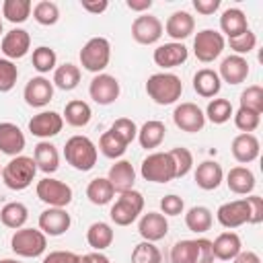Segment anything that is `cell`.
I'll return each instance as SVG.
<instances>
[{"mask_svg":"<svg viewBox=\"0 0 263 263\" xmlns=\"http://www.w3.org/2000/svg\"><path fill=\"white\" fill-rule=\"evenodd\" d=\"M53 86H58L60 90H74L80 84V68L66 62L62 66H55L53 70Z\"/></svg>","mask_w":263,"mask_h":263,"instance_id":"38","label":"cell"},{"mask_svg":"<svg viewBox=\"0 0 263 263\" xmlns=\"http://www.w3.org/2000/svg\"><path fill=\"white\" fill-rule=\"evenodd\" d=\"M0 175H2V168H0Z\"/></svg>","mask_w":263,"mask_h":263,"instance_id":"61","label":"cell"},{"mask_svg":"<svg viewBox=\"0 0 263 263\" xmlns=\"http://www.w3.org/2000/svg\"><path fill=\"white\" fill-rule=\"evenodd\" d=\"M162 29L166 31V35H168L173 41L181 43L183 39H187V37L193 33V29H195V18H193L187 10H175V12L166 18V23H164Z\"/></svg>","mask_w":263,"mask_h":263,"instance_id":"21","label":"cell"},{"mask_svg":"<svg viewBox=\"0 0 263 263\" xmlns=\"http://www.w3.org/2000/svg\"><path fill=\"white\" fill-rule=\"evenodd\" d=\"M25 150V134L16 123H0V152L6 156H18Z\"/></svg>","mask_w":263,"mask_h":263,"instance_id":"23","label":"cell"},{"mask_svg":"<svg viewBox=\"0 0 263 263\" xmlns=\"http://www.w3.org/2000/svg\"><path fill=\"white\" fill-rule=\"evenodd\" d=\"M228 45H230V49L234 51V55H242V58H245V53H249V51L255 49V45H257V35H255L251 29H247L242 35H238V37H234V39H228Z\"/></svg>","mask_w":263,"mask_h":263,"instance_id":"49","label":"cell"},{"mask_svg":"<svg viewBox=\"0 0 263 263\" xmlns=\"http://www.w3.org/2000/svg\"><path fill=\"white\" fill-rule=\"evenodd\" d=\"M193 8L199 14L210 16V14H214L220 8V0H193Z\"/></svg>","mask_w":263,"mask_h":263,"instance_id":"54","label":"cell"},{"mask_svg":"<svg viewBox=\"0 0 263 263\" xmlns=\"http://www.w3.org/2000/svg\"><path fill=\"white\" fill-rule=\"evenodd\" d=\"M31 62H33V68L39 72V74H47L51 70H55V64H58V55L51 47L47 45H39L33 49V55H31Z\"/></svg>","mask_w":263,"mask_h":263,"instance_id":"42","label":"cell"},{"mask_svg":"<svg viewBox=\"0 0 263 263\" xmlns=\"http://www.w3.org/2000/svg\"><path fill=\"white\" fill-rule=\"evenodd\" d=\"M115 238V232L111 228V224L107 222H92L86 230V242L88 247H92L95 251H105L111 247Z\"/></svg>","mask_w":263,"mask_h":263,"instance_id":"33","label":"cell"},{"mask_svg":"<svg viewBox=\"0 0 263 263\" xmlns=\"http://www.w3.org/2000/svg\"><path fill=\"white\" fill-rule=\"evenodd\" d=\"M173 121L181 132L197 134L205 125V115L195 103H181L173 111Z\"/></svg>","mask_w":263,"mask_h":263,"instance_id":"13","label":"cell"},{"mask_svg":"<svg viewBox=\"0 0 263 263\" xmlns=\"http://www.w3.org/2000/svg\"><path fill=\"white\" fill-rule=\"evenodd\" d=\"M232 117H234V125L242 134H253L259 127V123H261V115L259 113L249 111V109H242V107H238V111L232 113Z\"/></svg>","mask_w":263,"mask_h":263,"instance_id":"47","label":"cell"},{"mask_svg":"<svg viewBox=\"0 0 263 263\" xmlns=\"http://www.w3.org/2000/svg\"><path fill=\"white\" fill-rule=\"evenodd\" d=\"M97 156H99V152H97L95 142L86 136H80V134L68 138L66 146H64L66 162L70 166H74L76 171H82V173L90 171L97 164Z\"/></svg>","mask_w":263,"mask_h":263,"instance_id":"3","label":"cell"},{"mask_svg":"<svg viewBox=\"0 0 263 263\" xmlns=\"http://www.w3.org/2000/svg\"><path fill=\"white\" fill-rule=\"evenodd\" d=\"M0 35H2V18H0Z\"/></svg>","mask_w":263,"mask_h":263,"instance_id":"60","label":"cell"},{"mask_svg":"<svg viewBox=\"0 0 263 263\" xmlns=\"http://www.w3.org/2000/svg\"><path fill=\"white\" fill-rule=\"evenodd\" d=\"M33 18L43 27H51L60 21V8L51 0H41L33 6Z\"/></svg>","mask_w":263,"mask_h":263,"instance_id":"43","label":"cell"},{"mask_svg":"<svg viewBox=\"0 0 263 263\" xmlns=\"http://www.w3.org/2000/svg\"><path fill=\"white\" fill-rule=\"evenodd\" d=\"M171 263H214L212 240L195 238V240H179L171 247Z\"/></svg>","mask_w":263,"mask_h":263,"instance_id":"4","label":"cell"},{"mask_svg":"<svg viewBox=\"0 0 263 263\" xmlns=\"http://www.w3.org/2000/svg\"><path fill=\"white\" fill-rule=\"evenodd\" d=\"M212 222H214V216H212L210 208H205V205H193L185 214V226L195 234L208 232L212 228Z\"/></svg>","mask_w":263,"mask_h":263,"instance_id":"35","label":"cell"},{"mask_svg":"<svg viewBox=\"0 0 263 263\" xmlns=\"http://www.w3.org/2000/svg\"><path fill=\"white\" fill-rule=\"evenodd\" d=\"M64 127V117L55 111H41L29 119V132L41 140H49L58 136Z\"/></svg>","mask_w":263,"mask_h":263,"instance_id":"14","label":"cell"},{"mask_svg":"<svg viewBox=\"0 0 263 263\" xmlns=\"http://www.w3.org/2000/svg\"><path fill=\"white\" fill-rule=\"evenodd\" d=\"M232 261L234 263H261V259L255 251H240Z\"/></svg>","mask_w":263,"mask_h":263,"instance_id":"57","label":"cell"},{"mask_svg":"<svg viewBox=\"0 0 263 263\" xmlns=\"http://www.w3.org/2000/svg\"><path fill=\"white\" fill-rule=\"evenodd\" d=\"M226 185L232 193L236 195H251L257 181H255V175L251 168L247 166H232L226 175Z\"/></svg>","mask_w":263,"mask_h":263,"instance_id":"27","label":"cell"},{"mask_svg":"<svg viewBox=\"0 0 263 263\" xmlns=\"http://www.w3.org/2000/svg\"><path fill=\"white\" fill-rule=\"evenodd\" d=\"M212 251H214V259L230 261L242 251L240 236L236 232H230V230L222 232V234L216 236V240H212Z\"/></svg>","mask_w":263,"mask_h":263,"instance_id":"28","label":"cell"},{"mask_svg":"<svg viewBox=\"0 0 263 263\" xmlns=\"http://www.w3.org/2000/svg\"><path fill=\"white\" fill-rule=\"evenodd\" d=\"M162 23L152 14H140L132 23V37L140 45H154L162 37Z\"/></svg>","mask_w":263,"mask_h":263,"instance_id":"12","label":"cell"},{"mask_svg":"<svg viewBox=\"0 0 263 263\" xmlns=\"http://www.w3.org/2000/svg\"><path fill=\"white\" fill-rule=\"evenodd\" d=\"M18 78V68L14 66V62L0 58V92H8L14 88Z\"/></svg>","mask_w":263,"mask_h":263,"instance_id":"48","label":"cell"},{"mask_svg":"<svg viewBox=\"0 0 263 263\" xmlns=\"http://www.w3.org/2000/svg\"><path fill=\"white\" fill-rule=\"evenodd\" d=\"M154 64L160 66V68H177L181 64L187 62L189 58V49L183 45V43H177V41H171V43H162L154 49Z\"/></svg>","mask_w":263,"mask_h":263,"instance_id":"20","label":"cell"},{"mask_svg":"<svg viewBox=\"0 0 263 263\" xmlns=\"http://www.w3.org/2000/svg\"><path fill=\"white\" fill-rule=\"evenodd\" d=\"M119 80L111 74H97L92 80H90V86H88V95L90 99L97 103V105H111L119 99Z\"/></svg>","mask_w":263,"mask_h":263,"instance_id":"11","label":"cell"},{"mask_svg":"<svg viewBox=\"0 0 263 263\" xmlns=\"http://www.w3.org/2000/svg\"><path fill=\"white\" fill-rule=\"evenodd\" d=\"M220 88H222V80H220V76H218L216 70H212V68H201V70L195 72V76H193V90H195L199 97H203V99H214V97L220 92Z\"/></svg>","mask_w":263,"mask_h":263,"instance_id":"29","label":"cell"},{"mask_svg":"<svg viewBox=\"0 0 263 263\" xmlns=\"http://www.w3.org/2000/svg\"><path fill=\"white\" fill-rule=\"evenodd\" d=\"M111 60V43L105 37H92L88 39L80 49V64L84 70L92 74H101Z\"/></svg>","mask_w":263,"mask_h":263,"instance_id":"7","label":"cell"},{"mask_svg":"<svg viewBox=\"0 0 263 263\" xmlns=\"http://www.w3.org/2000/svg\"><path fill=\"white\" fill-rule=\"evenodd\" d=\"M78 255L72 251H51L43 257V263H76Z\"/></svg>","mask_w":263,"mask_h":263,"instance_id":"53","label":"cell"},{"mask_svg":"<svg viewBox=\"0 0 263 263\" xmlns=\"http://www.w3.org/2000/svg\"><path fill=\"white\" fill-rule=\"evenodd\" d=\"M220 29L228 39H234V37L242 35L249 29L247 14L240 8H226L220 16Z\"/></svg>","mask_w":263,"mask_h":263,"instance_id":"31","label":"cell"},{"mask_svg":"<svg viewBox=\"0 0 263 263\" xmlns=\"http://www.w3.org/2000/svg\"><path fill=\"white\" fill-rule=\"evenodd\" d=\"M37 197L47 203L49 208H66L70 201H72V187L66 185L64 181H58V179H51V177H45L41 181H37Z\"/></svg>","mask_w":263,"mask_h":263,"instance_id":"10","label":"cell"},{"mask_svg":"<svg viewBox=\"0 0 263 263\" xmlns=\"http://www.w3.org/2000/svg\"><path fill=\"white\" fill-rule=\"evenodd\" d=\"M72 224L66 208H47L39 214V230L45 236H62Z\"/></svg>","mask_w":263,"mask_h":263,"instance_id":"16","label":"cell"},{"mask_svg":"<svg viewBox=\"0 0 263 263\" xmlns=\"http://www.w3.org/2000/svg\"><path fill=\"white\" fill-rule=\"evenodd\" d=\"M10 249L14 251V255L18 257H27V259H35L39 255L45 253L47 249V236L37 230V228H18L14 230V234L10 236Z\"/></svg>","mask_w":263,"mask_h":263,"instance_id":"6","label":"cell"},{"mask_svg":"<svg viewBox=\"0 0 263 263\" xmlns=\"http://www.w3.org/2000/svg\"><path fill=\"white\" fill-rule=\"evenodd\" d=\"M23 99L29 107H35V109H41V107L49 105V101L53 99V82H49L45 76L31 78L25 84Z\"/></svg>","mask_w":263,"mask_h":263,"instance_id":"15","label":"cell"},{"mask_svg":"<svg viewBox=\"0 0 263 263\" xmlns=\"http://www.w3.org/2000/svg\"><path fill=\"white\" fill-rule=\"evenodd\" d=\"M140 175L150 183H168L175 179V164L168 152H152L142 160Z\"/></svg>","mask_w":263,"mask_h":263,"instance_id":"8","label":"cell"},{"mask_svg":"<svg viewBox=\"0 0 263 263\" xmlns=\"http://www.w3.org/2000/svg\"><path fill=\"white\" fill-rule=\"evenodd\" d=\"M168 156L173 158V164H175V179H181V177L189 175V171L193 166L191 150H187L183 146H175V148L168 150Z\"/></svg>","mask_w":263,"mask_h":263,"instance_id":"44","label":"cell"},{"mask_svg":"<svg viewBox=\"0 0 263 263\" xmlns=\"http://www.w3.org/2000/svg\"><path fill=\"white\" fill-rule=\"evenodd\" d=\"M107 179H109V183L113 185V189H115L117 193H123V191L134 189L136 171H134V166H132L129 160H117L115 164H111Z\"/></svg>","mask_w":263,"mask_h":263,"instance_id":"26","label":"cell"},{"mask_svg":"<svg viewBox=\"0 0 263 263\" xmlns=\"http://www.w3.org/2000/svg\"><path fill=\"white\" fill-rule=\"evenodd\" d=\"M166 136V127L162 121L158 119H148L140 129H138V142L142 148L146 150H152V148H158L162 144Z\"/></svg>","mask_w":263,"mask_h":263,"instance_id":"32","label":"cell"},{"mask_svg":"<svg viewBox=\"0 0 263 263\" xmlns=\"http://www.w3.org/2000/svg\"><path fill=\"white\" fill-rule=\"evenodd\" d=\"M224 179V171L216 160H203L195 168V185L203 191H214L220 187Z\"/></svg>","mask_w":263,"mask_h":263,"instance_id":"25","label":"cell"},{"mask_svg":"<svg viewBox=\"0 0 263 263\" xmlns=\"http://www.w3.org/2000/svg\"><path fill=\"white\" fill-rule=\"evenodd\" d=\"M142 210H144V195L136 189H129V191L119 193L117 201L111 205L109 216L115 226H129L132 222L140 218Z\"/></svg>","mask_w":263,"mask_h":263,"instance_id":"5","label":"cell"},{"mask_svg":"<svg viewBox=\"0 0 263 263\" xmlns=\"http://www.w3.org/2000/svg\"><path fill=\"white\" fill-rule=\"evenodd\" d=\"M62 117L72 127H84V125H88V121L92 117V111H90V105L86 101L74 99V101L66 103V109H64Z\"/></svg>","mask_w":263,"mask_h":263,"instance_id":"34","label":"cell"},{"mask_svg":"<svg viewBox=\"0 0 263 263\" xmlns=\"http://www.w3.org/2000/svg\"><path fill=\"white\" fill-rule=\"evenodd\" d=\"M0 49L6 55V60H21L29 53L31 49V35L25 29H12L8 33H4L2 41H0Z\"/></svg>","mask_w":263,"mask_h":263,"instance_id":"17","label":"cell"},{"mask_svg":"<svg viewBox=\"0 0 263 263\" xmlns=\"http://www.w3.org/2000/svg\"><path fill=\"white\" fill-rule=\"evenodd\" d=\"M146 92L156 105H173L181 99L183 82L177 74L156 72L146 80Z\"/></svg>","mask_w":263,"mask_h":263,"instance_id":"2","label":"cell"},{"mask_svg":"<svg viewBox=\"0 0 263 263\" xmlns=\"http://www.w3.org/2000/svg\"><path fill=\"white\" fill-rule=\"evenodd\" d=\"M138 232L144 240L148 242H156V240H162L166 234H168V220L164 214L160 212H148L140 218L138 222Z\"/></svg>","mask_w":263,"mask_h":263,"instance_id":"19","label":"cell"},{"mask_svg":"<svg viewBox=\"0 0 263 263\" xmlns=\"http://www.w3.org/2000/svg\"><path fill=\"white\" fill-rule=\"evenodd\" d=\"M232 113H234V109H232V103H230L228 99H212V101L208 103L203 115H205V119H210L212 123L222 125V123H226V121L232 117Z\"/></svg>","mask_w":263,"mask_h":263,"instance_id":"40","label":"cell"},{"mask_svg":"<svg viewBox=\"0 0 263 263\" xmlns=\"http://www.w3.org/2000/svg\"><path fill=\"white\" fill-rule=\"evenodd\" d=\"M249 72H251V70H249L247 58L232 53V55H228V58L222 60L220 70H218V76H220V80H224V82H228V84H240V82L247 80Z\"/></svg>","mask_w":263,"mask_h":263,"instance_id":"22","label":"cell"},{"mask_svg":"<svg viewBox=\"0 0 263 263\" xmlns=\"http://www.w3.org/2000/svg\"><path fill=\"white\" fill-rule=\"evenodd\" d=\"M125 6H127L129 10H136V12H144V10H150L152 0H127Z\"/></svg>","mask_w":263,"mask_h":263,"instance_id":"58","label":"cell"},{"mask_svg":"<svg viewBox=\"0 0 263 263\" xmlns=\"http://www.w3.org/2000/svg\"><path fill=\"white\" fill-rule=\"evenodd\" d=\"M33 160L37 164V171H41L45 175H51L60 166V152L51 142L41 140L33 150Z\"/></svg>","mask_w":263,"mask_h":263,"instance_id":"30","label":"cell"},{"mask_svg":"<svg viewBox=\"0 0 263 263\" xmlns=\"http://www.w3.org/2000/svg\"><path fill=\"white\" fill-rule=\"evenodd\" d=\"M245 199L249 203V224H259L263 220V197L249 195Z\"/></svg>","mask_w":263,"mask_h":263,"instance_id":"52","label":"cell"},{"mask_svg":"<svg viewBox=\"0 0 263 263\" xmlns=\"http://www.w3.org/2000/svg\"><path fill=\"white\" fill-rule=\"evenodd\" d=\"M82 8H84L86 12H92V14H101V12H105V10L109 8V2H107V0H95V2H90V0H84V2H82Z\"/></svg>","mask_w":263,"mask_h":263,"instance_id":"56","label":"cell"},{"mask_svg":"<svg viewBox=\"0 0 263 263\" xmlns=\"http://www.w3.org/2000/svg\"><path fill=\"white\" fill-rule=\"evenodd\" d=\"M33 4L31 0H4L2 2V16L14 25L25 23L31 16Z\"/></svg>","mask_w":263,"mask_h":263,"instance_id":"39","label":"cell"},{"mask_svg":"<svg viewBox=\"0 0 263 263\" xmlns=\"http://www.w3.org/2000/svg\"><path fill=\"white\" fill-rule=\"evenodd\" d=\"M111 132L117 134L127 146L138 138V125H136L132 119H127V117H119V119H115L113 125H111Z\"/></svg>","mask_w":263,"mask_h":263,"instance_id":"50","label":"cell"},{"mask_svg":"<svg viewBox=\"0 0 263 263\" xmlns=\"http://www.w3.org/2000/svg\"><path fill=\"white\" fill-rule=\"evenodd\" d=\"M132 263H162V255L154 242L142 240L132 251Z\"/></svg>","mask_w":263,"mask_h":263,"instance_id":"45","label":"cell"},{"mask_svg":"<svg viewBox=\"0 0 263 263\" xmlns=\"http://www.w3.org/2000/svg\"><path fill=\"white\" fill-rule=\"evenodd\" d=\"M232 156L236 162L240 164H249L253 162L257 156H259V150H261V144L257 140L255 134H238L234 140H232Z\"/></svg>","mask_w":263,"mask_h":263,"instance_id":"24","label":"cell"},{"mask_svg":"<svg viewBox=\"0 0 263 263\" xmlns=\"http://www.w3.org/2000/svg\"><path fill=\"white\" fill-rule=\"evenodd\" d=\"M226 47V39L222 33L214 31V29H203L195 35L193 39V53L201 64H210L216 58H220V53Z\"/></svg>","mask_w":263,"mask_h":263,"instance_id":"9","label":"cell"},{"mask_svg":"<svg viewBox=\"0 0 263 263\" xmlns=\"http://www.w3.org/2000/svg\"><path fill=\"white\" fill-rule=\"evenodd\" d=\"M35 173H37V164L33 160V156H25V154H18V156H12L4 166H2V183L12 189V191H25L33 179H35Z\"/></svg>","mask_w":263,"mask_h":263,"instance_id":"1","label":"cell"},{"mask_svg":"<svg viewBox=\"0 0 263 263\" xmlns=\"http://www.w3.org/2000/svg\"><path fill=\"white\" fill-rule=\"evenodd\" d=\"M160 210H162L164 216H179V214H183V210H185V201H183L179 195L171 193V195H164V197L160 199Z\"/></svg>","mask_w":263,"mask_h":263,"instance_id":"51","label":"cell"},{"mask_svg":"<svg viewBox=\"0 0 263 263\" xmlns=\"http://www.w3.org/2000/svg\"><path fill=\"white\" fill-rule=\"evenodd\" d=\"M29 218V210L25 203L21 201H8L2 210H0V222L6 226V228H12V230H18L25 226Z\"/></svg>","mask_w":263,"mask_h":263,"instance_id":"37","label":"cell"},{"mask_svg":"<svg viewBox=\"0 0 263 263\" xmlns=\"http://www.w3.org/2000/svg\"><path fill=\"white\" fill-rule=\"evenodd\" d=\"M240 107L255 111V113H263V88L259 84H251L240 92Z\"/></svg>","mask_w":263,"mask_h":263,"instance_id":"46","label":"cell"},{"mask_svg":"<svg viewBox=\"0 0 263 263\" xmlns=\"http://www.w3.org/2000/svg\"><path fill=\"white\" fill-rule=\"evenodd\" d=\"M113 195H115V189L107 177H97L86 187V197L92 205H107L113 199Z\"/></svg>","mask_w":263,"mask_h":263,"instance_id":"36","label":"cell"},{"mask_svg":"<svg viewBox=\"0 0 263 263\" xmlns=\"http://www.w3.org/2000/svg\"><path fill=\"white\" fill-rule=\"evenodd\" d=\"M216 218L224 228H238L242 224H249V203H247V199H234V201L222 203L216 212Z\"/></svg>","mask_w":263,"mask_h":263,"instance_id":"18","label":"cell"},{"mask_svg":"<svg viewBox=\"0 0 263 263\" xmlns=\"http://www.w3.org/2000/svg\"><path fill=\"white\" fill-rule=\"evenodd\" d=\"M99 150L107 158H121L125 154V150H127V144L117 134H113L111 129H107L101 136V140H99Z\"/></svg>","mask_w":263,"mask_h":263,"instance_id":"41","label":"cell"},{"mask_svg":"<svg viewBox=\"0 0 263 263\" xmlns=\"http://www.w3.org/2000/svg\"><path fill=\"white\" fill-rule=\"evenodd\" d=\"M76 263H111V261L101 251H92V253H86V255H78Z\"/></svg>","mask_w":263,"mask_h":263,"instance_id":"55","label":"cell"},{"mask_svg":"<svg viewBox=\"0 0 263 263\" xmlns=\"http://www.w3.org/2000/svg\"><path fill=\"white\" fill-rule=\"evenodd\" d=\"M0 263H21V261H16V259H0Z\"/></svg>","mask_w":263,"mask_h":263,"instance_id":"59","label":"cell"}]
</instances>
